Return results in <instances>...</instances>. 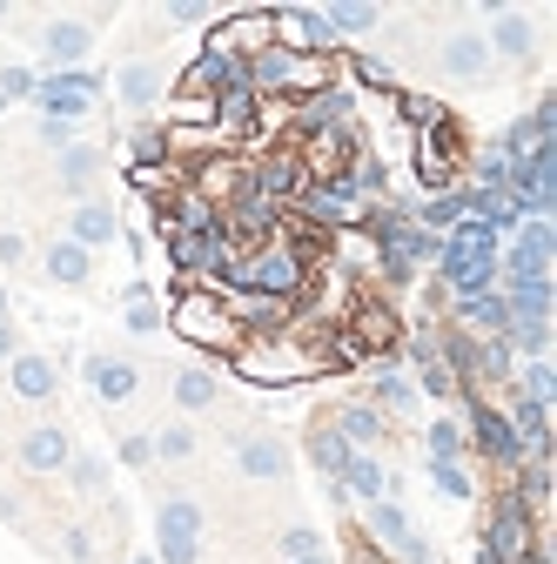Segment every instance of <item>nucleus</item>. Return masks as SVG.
I'll use <instances>...</instances> for the list:
<instances>
[{
	"mask_svg": "<svg viewBox=\"0 0 557 564\" xmlns=\"http://www.w3.org/2000/svg\"><path fill=\"white\" fill-rule=\"evenodd\" d=\"M169 21H209L202 0H169Z\"/></svg>",
	"mask_w": 557,
	"mask_h": 564,
	"instance_id": "50",
	"label": "nucleus"
},
{
	"mask_svg": "<svg viewBox=\"0 0 557 564\" xmlns=\"http://www.w3.org/2000/svg\"><path fill=\"white\" fill-rule=\"evenodd\" d=\"M275 48H289V54H309V61H330L336 34H330L323 8H275Z\"/></svg>",
	"mask_w": 557,
	"mask_h": 564,
	"instance_id": "11",
	"label": "nucleus"
},
{
	"mask_svg": "<svg viewBox=\"0 0 557 564\" xmlns=\"http://www.w3.org/2000/svg\"><path fill=\"white\" fill-rule=\"evenodd\" d=\"M323 21H330V34H363V27H376L383 14L370 8V0H336V8H323Z\"/></svg>",
	"mask_w": 557,
	"mask_h": 564,
	"instance_id": "33",
	"label": "nucleus"
},
{
	"mask_svg": "<svg viewBox=\"0 0 557 564\" xmlns=\"http://www.w3.org/2000/svg\"><path fill=\"white\" fill-rule=\"evenodd\" d=\"M430 451H436V457H463V430H457L450 417H444V424H430Z\"/></svg>",
	"mask_w": 557,
	"mask_h": 564,
	"instance_id": "43",
	"label": "nucleus"
},
{
	"mask_svg": "<svg viewBox=\"0 0 557 564\" xmlns=\"http://www.w3.org/2000/svg\"><path fill=\"white\" fill-rule=\"evenodd\" d=\"M88 551H95V538H88V531H67V557H74V564H88Z\"/></svg>",
	"mask_w": 557,
	"mask_h": 564,
	"instance_id": "51",
	"label": "nucleus"
},
{
	"mask_svg": "<svg viewBox=\"0 0 557 564\" xmlns=\"http://www.w3.org/2000/svg\"><path fill=\"white\" fill-rule=\"evenodd\" d=\"M21 350H14V330H8V322H0V363H14Z\"/></svg>",
	"mask_w": 557,
	"mask_h": 564,
	"instance_id": "52",
	"label": "nucleus"
},
{
	"mask_svg": "<svg viewBox=\"0 0 557 564\" xmlns=\"http://www.w3.org/2000/svg\"><path fill=\"white\" fill-rule=\"evenodd\" d=\"M235 363V377H249L262 390H283V383H309V377H323L315 370V356L289 336H243V350L228 356Z\"/></svg>",
	"mask_w": 557,
	"mask_h": 564,
	"instance_id": "2",
	"label": "nucleus"
},
{
	"mask_svg": "<svg viewBox=\"0 0 557 564\" xmlns=\"http://www.w3.org/2000/svg\"><path fill=\"white\" fill-rule=\"evenodd\" d=\"M289 564H336V557H323V551H309V557H289Z\"/></svg>",
	"mask_w": 557,
	"mask_h": 564,
	"instance_id": "53",
	"label": "nucleus"
},
{
	"mask_svg": "<svg viewBox=\"0 0 557 564\" xmlns=\"http://www.w3.org/2000/svg\"><path fill=\"white\" fill-rule=\"evenodd\" d=\"M349 343L363 350V356H376V363H396L404 356V322H396V309L383 303V296H356V309H349Z\"/></svg>",
	"mask_w": 557,
	"mask_h": 564,
	"instance_id": "5",
	"label": "nucleus"
},
{
	"mask_svg": "<svg viewBox=\"0 0 557 564\" xmlns=\"http://www.w3.org/2000/svg\"><path fill=\"white\" fill-rule=\"evenodd\" d=\"M383 491H389V470H383L376 457L356 451V457H349V470H343V498H370V504H376Z\"/></svg>",
	"mask_w": 557,
	"mask_h": 564,
	"instance_id": "26",
	"label": "nucleus"
},
{
	"mask_svg": "<svg viewBox=\"0 0 557 564\" xmlns=\"http://www.w3.org/2000/svg\"><path fill=\"white\" fill-rule=\"evenodd\" d=\"M34 101H41L48 121H67V128H74V121L95 108V74H88V68H61L54 81H41V88H34Z\"/></svg>",
	"mask_w": 557,
	"mask_h": 564,
	"instance_id": "14",
	"label": "nucleus"
},
{
	"mask_svg": "<svg viewBox=\"0 0 557 564\" xmlns=\"http://www.w3.org/2000/svg\"><path fill=\"white\" fill-rule=\"evenodd\" d=\"M430 483H436V491H450V498H470V477H463L457 457H430Z\"/></svg>",
	"mask_w": 557,
	"mask_h": 564,
	"instance_id": "40",
	"label": "nucleus"
},
{
	"mask_svg": "<svg viewBox=\"0 0 557 564\" xmlns=\"http://www.w3.org/2000/svg\"><path fill=\"white\" fill-rule=\"evenodd\" d=\"M162 322H169L188 350H209V356H235V350H243L235 316L222 309L215 290H202V282H169V316Z\"/></svg>",
	"mask_w": 557,
	"mask_h": 564,
	"instance_id": "1",
	"label": "nucleus"
},
{
	"mask_svg": "<svg viewBox=\"0 0 557 564\" xmlns=\"http://www.w3.org/2000/svg\"><path fill=\"white\" fill-rule=\"evenodd\" d=\"M531 544H537V517H531V504L517 498V491H504L497 511H491V524H484V551H497L504 564H517Z\"/></svg>",
	"mask_w": 557,
	"mask_h": 564,
	"instance_id": "8",
	"label": "nucleus"
},
{
	"mask_svg": "<svg viewBox=\"0 0 557 564\" xmlns=\"http://www.w3.org/2000/svg\"><path fill=\"white\" fill-rule=\"evenodd\" d=\"M114 95H122L128 108H148L154 95H162V74H154L148 61H135V68H122V74H114Z\"/></svg>",
	"mask_w": 557,
	"mask_h": 564,
	"instance_id": "29",
	"label": "nucleus"
},
{
	"mask_svg": "<svg viewBox=\"0 0 557 564\" xmlns=\"http://www.w3.org/2000/svg\"><path fill=\"white\" fill-rule=\"evenodd\" d=\"M463 155H470V148H463V128H457L450 114H436L430 128L417 135V182H423V188H450V182L463 175Z\"/></svg>",
	"mask_w": 557,
	"mask_h": 564,
	"instance_id": "4",
	"label": "nucleus"
},
{
	"mask_svg": "<svg viewBox=\"0 0 557 564\" xmlns=\"http://www.w3.org/2000/svg\"><path fill=\"white\" fill-rule=\"evenodd\" d=\"M296 216H309V222H323V229H363V216H370V201L349 188V175H330V182H309L302 188V201H296Z\"/></svg>",
	"mask_w": 557,
	"mask_h": 564,
	"instance_id": "6",
	"label": "nucleus"
},
{
	"mask_svg": "<svg viewBox=\"0 0 557 564\" xmlns=\"http://www.w3.org/2000/svg\"><path fill=\"white\" fill-rule=\"evenodd\" d=\"M343 68H349L356 81H363V88H376V95H396V74H389L383 61H370V54H349Z\"/></svg>",
	"mask_w": 557,
	"mask_h": 564,
	"instance_id": "38",
	"label": "nucleus"
},
{
	"mask_svg": "<svg viewBox=\"0 0 557 564\" xmlns=\"http://www.w3.org/2000/svg\"><path fill=\"white\" fill-rule=\"evenodd\" d=\"M491 40H497V54L524 61V54H531V21H524V14H504V8H497V34H491Z\"/></svg>",
	"mask_w": 557,
	"mask_h": 564,
	"instance_id": "34",
	"label": "nucleus"
},
{
	"mask_svg": "<svg viewBox=\"0 0 557 564\" xmlns=\"http://www.w3.org/2000/svg\"><path fill=\"white\" fill-rule=\"evenodd\" d=\"M309 457H315V470H323L330 483H343V470H349V457H356V443H349L336 424H323V430H309Z\"/></svg>",
	"mask_w": 557,
	"mask_h": 564,
	"instance_id": "20",
	"label": "nucleus"
},
{
	"mask_svg": "<svg viewBox=\"0 0 557 564\" xmlns=\"http://www.w3.org/2000/svg\"><path fill=\"white\" fill-rule=\"evenodd\" d=\"M444 68H450V74H463V81H484V74H491V48H484L476 34H450Z\"/></svg>",
	"mask_w": 557,
	"mask_h": 564,
	"instance_id": "25",
	"label": "nucleus"
},
{
	"mask_svg": "<svg viewBox=\"0 0 557 564\" xmlns=\"http://www.w3.org/2000/svg\"><path fill=\"white\" fill-rule=\"evenodd\" d=\"M309 551H323L315 531H283V557H309Z\"/></svg>",
	"mask_w": 557,
	"mask_h": 564,
	"instance_id": "45",
	"label": "nucleus"
},
{
	"mask_svg": "<svg viewBox=\"0 0 557 564\" xmlns=\"http://www.w3.org/2000/svg\"><path fill=\"white\" fill-rule=\"evenodd\" d=\"M524 396H537V403H550L557 396V377H550V363L537 356V363H524Z\"/></svg>",
	"mask_w": 557,
	"mask_h": 564,
	"instance_id": "42",
	"label": "nucleus"
},
{
	"mask_svg": "<svg viewBox=\"0 0 557 564\" xmlns=\"http://www.w3.org/2000/svg\"><path fill=\"white\" fill-rule=\"evenodd\" d=\"M128 330H135V336H148V330H162V309H154V296L141 290V282H135V290H128Z\"/></svg>",
	"mask_w": 557,
	"mask_h": 564,
	"instance_id": "37",
	"label": "nucleus"
},
{
	"mask_svg": "<svg viewBox=\"0 0 557 564\" xmlns=\"http://www.w3.org/2000/svg\"><path fill=\"white\" fill-rule=\"evenodd\" d=\"M148 443H154V457H169V464L195 457V437H188V424H169L162 437H148Z\"/></svg>",
	"mask_w": 557,
	"mask_h": 564,
	"instance_id": "41",
	"label": "nucleus"
},
{
	"mask_svg": "<svg viewBox=\"0 0 557 564\" xmlns=\"http://www.w3.org/2000/svg\"><path fill=\"white\" fill-rule=\"evenodd\" d=\"M275 40V14H262V8H243V14H222V27L209 34V54H228V61H249V54H262Z\"/></svg>",
	"mask_w": 557,
	"mask_h": 564,
	"instance_id": "12",
	"label": "nucleus"
},
{
	"mask_svg": "<svg viewBox=\"0 0 557 564\" xmlns=\"http://www.w3.org/2000/svg\"><path fill=\"white\" fill-rule=\"evenodd\" d=\"M114 235H122V216H114L108 201H82V209H74L67 242H82V249H101V242H114Z\"/></svg>",
	"mask_w": 557,
	"mask_h": 564,
	"instance_id": "19",
	"label": "nucleus"
},
{
	"mask_svg": "<svg viewBox=\"0 0 557 564\" xmlns=\"http://www.w3.org/2000/svg\"><path fill=\"white\" fill-rule=\"evenodd\" d=\"M396 114H404V121H410V128L423 135V128H430V121H436V114H444V101H436V95H396Z\"/></svg>",
	"mask_w": 557,
	"mask_h": 564,
	"instance_id": "39",
	"label": "nucleus"
},
{
	"mask_svg": "<svg viewBox=\"0 0 557 564\" xmlns=\"http://www.w3.org/2000/svg\"><path fill=\"white\" fill-rule=\"evenodd\" d=\"M0 108H8V101H0Z\"/></svg>",
	"mask_w": 557,
	"mask_h": 564,
	"instance_id": "55",
	"label": "nucleus"
},
{
	"mask_svg": "<svg viewBox=\"0 0 557 564\" xmlns=\"http://www.w3.org/2000/svg\"><path fill=\"white\" fill-rule=\"evenodd\" d=\"M67 457H74V443H67L61 424H34V430L21 437V464H27V470H61Z\"/></svg>",
	"mask_w": 557,
	"mask_h": 564,
	"instance_id": "17",
	"label": "nucleus"
},
{
	"mask_svg": "<svg viewBox=\"0 0 557 564\" xmlns=\"http://www.w3.org/2000/svg\"><path fill=\"white\" fill-rule=\"evenodd\" d=\"M122 464H154V443H148V437H128V443H122Z\"/></svg>",
	"mask_w": 557,
	"mask_h": 564,
	"instance_id": "47",
	"label": "nucleus"
},
{
	"mask_svg": "<svg viewBox=\"0 0 557 564\" xmlns=\"http://www.w3.org/2000/svg\"><path fill=\"white\" fill-rule=\"evenodd\" d=\"M550 256H557V229H550V222H524V229H517V249L497 262V275H504V282L544 275V269H550Z\"/></svg>",
	"mask_w": 557,
	"mask_h": 564,
	"instance_id": "15",
	"label": "nucleus"
},
{
	"mask_svg": "<svg viewBox=\"0 0 557 564\" xmlns=\"http://www.w3.org/2000/svg\"><path fill=\"white\" fill-rule=\"evenodd\" d=\"M243 282H249V290H262V296H283V303H296V309H302L315 269H302V262L283 249V242L269 235L262 249H249V256H243ZM243 282H235V290H243ZM222 296H228V290H222Z\"/></svg>",
	"mask_w": 557,
	"mask_h": 564,
	"instance_id": "3",
	"label": "nucleus"
},
{
	"mask_svg": "<svg viewBox=\"0 0 557 564\" xmlns=\"http://www.w3.org/2000/svg\"><path fill=\"white\" fill-rule=\"evenodd\" d=\"M54 383H61V377H54V363H48V356H34V350H21V356H14V396L48 403V396H54Z\"/></svg>",
	"mask_w": 557,
	"mask_h": 564,
	"instance_id": "21",
	"label": "nucleus"
},
{
	"mask_svg": "<svg viewBox=\"0 0 557 564\" xmlns=\"http://www.w3.org/2000/svg\"><path fill=\"white\" fill-rule=\"evenodd\" d=\"M48 275L54 282H88V249H82V242H48Z\"/></svg>",
	"mask_w": 557,
	"mask_h": 564,
	"instance_id": "31",
	"label": "nucleus"
},
{
	"mask_svg": "<svg viewBox=\"0 0 557 564\" xmlns=\"http://www.w3.org/2000/svg\"><path fill=\"white\" fill-rule=\"evenodd\" d=\"M0 322H8V290H0Z\"/></svg>",
	"mask_w": 557,
	"mask_h": 564,
	"instance_id": "54",
	"label": "nucleus"
},
{
	"mask_svg": "<svg viewBox=\"0 0 557 564\" xmlns=\"http://www.w3.org/2000/svg\"><path fill=\"white\" fill-rule=\"evenodd\" d=\"M463 410H470V430H476V451H484L497 470H517V464H524V437L510 430V417L497 410V403H484L476 390H463Z\"/></svg>",
	"mask_w": 557,
	"mask_h": 564,
	"instance_id": "7",
	"label": "nucleus"
},
{
	"mask_svg": "<svg viewBox=\"0 0 557 564\" xmlns=\"http://www.w3.org/2000/svg\"><path fill=\"white\" fill-rule=\"evenodd\" d=\"M336 430H343L349 443H383V437H389V417L376 410V403H343V410H336Z\"/></svg>",
	"mask_w": 557,
	"mask_h": 564,
	"instance_id": "23",
	"label": "nucleus"
},
{
	"mask_svg": "<svg viewBox=\"0 0 557 564\" xmlns=\"http://www.w3.org/2000/svg\"><path fill=\"white\" fill-rule=\"evenodd\" d=\"M410 403H417V383L396 363H376V410L389 417V410H410Z\"/></svg>",
	"mask_w": 557,
	"mask_h": 564,
	"instance_id": "28",
	"label": "nucleus"
},
{
	"mask_svg": "<svg viewBox=\"0 0 557 564\" xmlns=\"http://www.w3.org/2000/svg\"><path fill=\"white\" fill-rule=\"evenodd\" d=\"M182 188H195L202 201H215V209H228V201L249 188V161H235V155L209 148V155H195V161H188V182H182Z\"/></svg>",
	"mask_w": 557,
	"mask_h": 564,
	"instance_id": "9",
	"label": "nucleus"
},
{
	"mask_svg": "<svg viewBox=\"0 0 557 564\" xmlns=\"http://www.w3.org/2000/svg\"><path fill=\"white\" fill-rule=\"evenodd\" d=\"M349 188L363 195V201H376V195L389 188V169H383V155H370V148L356 155V161H349Z\"/></svg>",
	"mask_w": 557,
	"mask_h": 564,
	"instance_id": "32",
	"label": "nucleus"
},
{
	"mask_svg": "<svg viewBox=\"0 0 557 564\" xmlns=\"http://www.w3.org/2000/svg\"><path fill=\"white\" fill-rule=\"evenodd\" d=\"M95 175H101V155L95 148H61V182L67 188H88Z\"/></svg>",
	"mask_w": 557,
	"mask_h": 564,
	"instance_id": "36",
	"label": "nucleus"
},
{
	"mask_svg": "<svg viewBox=\"0 0 557 564\" xmlns=\"http://www.w3.org/2000/svg\"><path fill=\"white\" fill-rule=\"evenodd\" d=\"M235 464H243L249 477H289V451H283L275 437H249V443H243V457H235Z\"/></svg>",
	"mask_w": 557,
	"mask_h": 564,
	"instance_id": "27",
	"label": "nucleus"
},
{
	"mask_svg": "<svg viewBox=\"0 0 557 564\" xmlns=\"http://www.w3.org/2000/svg\"><path fill=\"white\" fill-rule=\"evenodd\" d=\"M457 316H463V322H476L484 336H504V330H510L504 290H476V296H457Z\"/></svg>",
	"mask_w": 557,
	"mask_h": 564,
	"instance_id": "22",
	"label": "nucleus"
},
{
	"mask_svg": "<svg viewBox=\"0 0 557 564\" xmlns=\"http://www.w3.org/2000/svg\"><path fill=\"white\" fill-rule=\"evenodd\" d=\"M128 155H135V169H169V161H175V135L154 128V121H141V128L128 135Z\"/></svg>",
	"mask_w": 557,
	"mask_h": 564,
	"instance_id": "24",
	"label": "nucleus"
},
{
	"mask_svg": "<svg viewBox=\"0 0 557 564\" xmlns=\"http://www.w3.org/2000/svg\"><path fill=\"white\" fill-rule=\"evenodd\" d=\"M195 538H202V511L188 498L162 504V564H195Z\"/></svg>",
	"mask_w": 557,
	"mask_h": 564,
	"instance_id": "16",
	"label": "nucleus"
},
{
	"mask_svg": "<svg viewBox=\"0 0 557 564\" xmlns=\"http://www.w3.org/2000/svg\"><path fill=\"white\" fill-rule=\"evenodd\" d=\"M88 40H95V27H82V21H54V27H48V54H54L61 68H74V61L88 54Z\"/></svg>",
	"mask_w": 557,
	"mask_h": 564,
	"instance_id": "30",
	"label": "nucleus"
},
{
	"mask_svg": "<svg viewBox=\"0 0 557 564\" xmlns=\"http://www.w3.org/2000/svg\"><path fill=\"white\" fill-rule=\"evenodd\" d=\"M249 188H256L262 201H275V209H296L302 188H309V175H302L296 148H269V155L256 161V169H249Z\"/></svg>",
	"mask_w": 557,
	"mask_h": 564,
	"instance_id": "10",
	"label": "nucleus"
},
{
	"mask_svg": "<svg viewBox=\"0 0 557 564\" xmlns=\"http://www.w3.org/2000/svg\"><path fill=\"white\" fill-rule=\"evenodd\" d=\"M88 383H95L101 403H128L141 377H135V363H122V356H88Z\"/></svg>",
	"mask_w": 557,
	"mask_h": 564,
	"instance_id": "18",
	"label": "nucleus"
},
{
	"mask_svg": "<svg viewBox=\"0 0 557 564\" xmlns=\"http://www.w3.org/2000/svg\"><path fill=\"white\" fill-rule=\"evenodd\" d=\"M74 483H82V491H101V483H108V470H101L95 457H82V464H74Z\"/></svg>",
	"mask_w": 557,
	"mask_h": 564,
	"instance_id": "46",
	"label": "nucleus"
},
{
	"mask_svg": "<svg viewBox=\"0 0 557 564\" xmlns=\"http://www.w3.org/2000/svg\"><path fill=\"white\" fill-rule=\"evenodd\" d=\"M34 88H41V81H34L27 68H8V74H0V101H21V95H34Z\"/></svg>",
	"mask_w": 557,
	"mask_h": 564,
	"instance_id": "44",
	"label": "nucleus"
},
{
	"mask_svg": "<svg viewBox=\"0 0 557 564\" xmlns=\"http://www.w3.org/2000/svg\"><path fill=\"white\" fill-rule=\"evenodd\" d=\"M41 142L48 148H74V128H67V121H41Z\"/></svg>",
	"mask_w": 557,
	"mask_h": 564,
	"instance_id": "48",
	"label": "nucleus"
},
{
	"mask_svg": "<svg viewBox=\"0 0 557 564\" xmlns=\"http://www.w3.org/2000/svg\"><path fill=\"white\" fill-rule=\"evenodd\" d=\"M175 403H182V410H209V403H215V377L209 370H182L175 377Z\"/></svg>",
	"mask_w": 557,
	"mask_h": 564,
	"instance_id": "35",
	"label": "nucleus"
},
{
	"mask_svg": "<svg viewBox=\"0 0 557 564\" xmlns=\"http://www.w3.org/2000/svg\"><path fill=\"white\" fill-rule=\"evenodd\" d=\"M21 256H27V242L21 235H0V269H21Z\"/></svg>",
	"mask_w": 557,
	"mask_h": 564,
	"instance_id": "49",
	"label": "nucleus"
},
{
	"mask_svg": "<svg viewBox=\"0 0 557 564\" xmlns=\"http://www.w3.org/2000/svg\"><path fill=\"white\" fill-rule=\"evenodd\" d=\"M235 88H249V74H243V61H228V54H209L202 48V54L182 68V101H222Z\"/></svg>",
	"mask_w": 557,
	"mask_h": 564,
	"instance_id": "13",
	"label": "nucleus"
}]
</instances>
